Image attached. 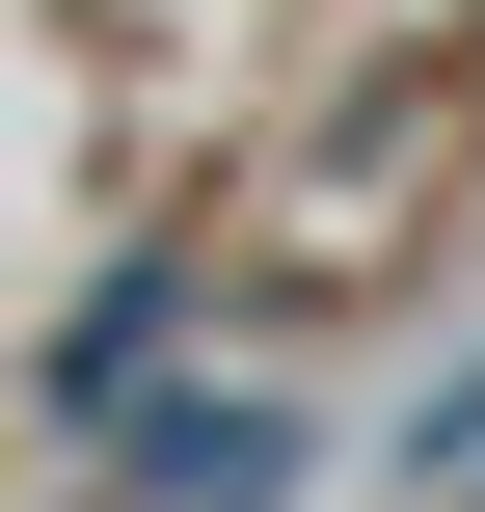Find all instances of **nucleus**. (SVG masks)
I'll return each instance as SVG.
<instances>
[{"mask_svg": "<svg viewBox=\"0 0 485 512\" xmlns=\"http://www.w3.org/2000/svg\"><path fill=\"white\" fill-rule=\"evenodd\" d=\"M162 324H189V270L135 243V270H108V297H81L54 351H27V405H54V432H135V405H162Z\"/></svg>", "mask_w": 485, "mask_h": 512, "instance_id": "2", "label": "nucleus"}, {"mask_svg": "<svg viewBox=\"0 0 485 512\" xmlns=\"http://www.w3.org/2000/svg\"><path fill=\"white\" fill-rule=\"evenodd\" d=\"M108 459H135L108 512H297V459H324V432H297V405H135Z\"/></svg>", "mask_w": 485, "mask_h": 512, "instance_id": "1", "label": "nucleus"}, {"mask_svg": "<svg viewBox=\"0 0 485 512\" xmlns=\"http://www.w3.org/2000/svg\"><path fill=\"white\" fill-rule=\"evenodd\" d=\"M405 486H485V351L432 378V405H405Z\"/></svg>", "mask_w": 485, "mask_h": 512, "instance_id": "3", "label": "nucleus"}]
</instances>
